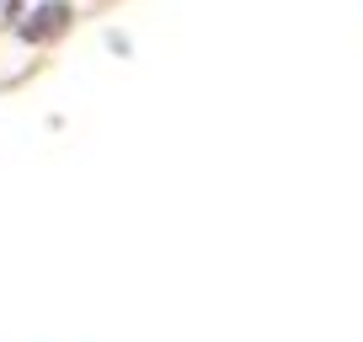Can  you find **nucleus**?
Instances as JSON below:
<instances>
[{
  "instance_id": "1",
  "label": "nucleus",
  "mask_w": 363,
  "mask_h": 342,
  "mask_svg": "<svg viewBox=\"0 0 363 342\" xmlns=\"http://www.w3.org/2000/svg\"><path fill=\"white\" fill-rule=\"evenodd\" d=\"M65 22H69V6H59V0H48L43 11H33L22 22V38H33V43H43V38H54V33H65Z\"/></svg>"
}]
</instances>
